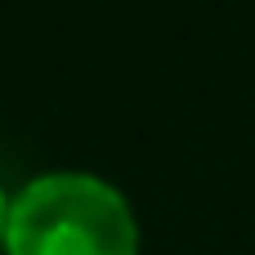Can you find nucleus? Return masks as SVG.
<instances>
[{
    "instance_id": "nucleus-2",
    "label": "nucleus",
    "mask_w": 255,
    "mask_h": 255,
    "mask_svg": "<svg viewBox=\"0 0 255 255\" xmlns=\"http://www.w3.org/2000/svg\"><path fill=\"white\" fill-rule=\"evenodd\" d=\"M4 229H9V202H4V193H0V238H4Z\"/></svg>"
},
{
    "instance_id": "nucleus-1",
    "label": "nucleus",
    "mask_w": 255,
    "mask_h": 255,
    "mask_svg": "<svg viewBox=\"0 0 255 255\" xmlns=\"http://www.w3.org/2000/svg\"><path fill=\"white\" fill-rule=\"evenodd\" d=\"M9 255H134L139 224L117 184L85 170L36 175L9 202Z\"/></svg>"
}]
</instances>
